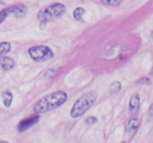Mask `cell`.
Segmentation results:
<instances>
[{
	"label": "cell",
	"mask_w": 153,
	"mask_h": 143,
	"mask_svg": "<svg viewBox=\"0 0 153 143\" xmlns=\"http://www.w3.org/2000/svg\"><path fill=\"white\" fill-rule=\"evenodd\" d=\"M67 100V94L64 91L59 90L43 97L36 102L34 106L35 114L47 113L61 107Z\"/></svg>",
	"instance_id": "obj_1"
},
{
	"label": "cell",
	"mask_w": 153,
	"mask_h": 143,
	"mask_svg": "<svg viewBox=\"0 0 153 143\" xmlns=\"http://www.w3.org/2000/svg\"><path fill=\"white\" fill-rule=\"evenodd\" d=\"M98 98V92L91 90L80 97L73 104L70 111V116L76 119L85 114L94 104Z\"/></svg>",
	"instance_id": "obj_2"
},
{
	"label": "cell",
	"mask_w": 153,
	"mask_h": 143,
	"mask_svg": "<svg viewBox=\"0 0 153 143\" xmlns=\"http://www.w3.org/2000/svg\"><path fill=\"white\" fill-rule=\"evenodd\" d=\"M65 12V6L61 3H53L48 7L42 9L37 13V19L40 23L47 25L48 22H52L61 17Z\"/></svg>",
	"instance_id": "obj_3"
},
{
	"label": "cell",
	"mask_w": 153,
	"mask_h": 143,
	"mask_svg": "<svg viewBox=\"0 0 153 143\" xmlns=\"http://www.w3.org/2000/svg\"><path fill=\"white\" fill-rule=\"evenodd\" d=\"M28 53L33 60L43 62L53 57L54 53L49 46L44 45L34 46L28 49Z\"/></svg>",
	"instance_id": "obj_4"
},
{
	"label": "cell",
	"mask_w": 153,
	"mask_h": 143,
	"mask_svg": "<svg viewBox=\"0 0 153 143\" xmlns=\"http://www.w3.org/2000/svg\"><path fill=\"white\" fill-rule=\"evenodd\" d=\"M40 119V115L34 114V116H31V117L26 118V119H23L19 122V125H18V130L20 132H23L26 130L29 129L30 128L37 124L39 122Z\"/></svg>",
	"instance_id": "obj_5"
},
{
	"label": "cell",
	"mask_w": 153,
	"mask_h": 143,
	"mask_svg": "<svg viewBox=\"0 0 153 143\" xmlns=\"http://www.w3.org/2000/svg\"><path fill=\"white\" fill-rule=\"evenodd\" d=\"M140 99L137 93L133 94L129 100V110L132 113H135L140 108Z\"/></svg>",
	"instance_id": "obj_6"
},
{
	"label": "cell",
	"mask_w": 153,
	"mask_h": 143,
	"mask_svg": "<svg viewBox=\"0 0 153 143\" xmlns=\"http://www.w3.org/2000/svg\"><path fill=\"white\" fill-rule=\"evenodd\" d=\"M15 62L8 57H0V66L4 71H9L14 66Z\"/></svg>",
	"instance_id": "obj_7"
},
{
	"label": "cell",
	"mask_w": 153,
	"mask_h": 143,
	"mask_svg": "<svg viewBox=\"0 0 153 143\" xmlns=\"http://www.w3.org/2000/svg\"><path fill=\"white\" fill-rule=\"evenodd\" d=\"M27 7L25 5H16L11 7V13L17 19L23 18L26 15Z\"/></svg>",
	"instance_id": "obj_8"
},
{
	"label": "cell",
	"mask_w": 153,
	"mask_h": 143,
	"mask_svg": "<svg viewBox=\"0 0 153 143\" xmlns=\"http://www.w3.org/2000/svg\"><path fill=\"white\" fill-rule=\"evenodd\" d=\"M140 125V119L137 116H132L127 123V130L131 132L137 129Z\"/></svg>",
	"instance_id": "obj_9"
},
{
	"label": "cell",
	"mask_w": 153,
	"mask_h": 143,
	"mask_svg": "<svg viewBox=\"0 0 153 143\" xmlns=\"http://www.w3.org/2000/svg\"><path fill=\"white\" fill-rule=\"evenodd\" d=\"M85 13V10L82 7H76L73 11V17L78 22H81V23H85V20H84V15Z\"/></svg>",
	"instance_id": "obj_10"
},
{
	"label": "cell",
	"mask_w": 153,
	"mask_h": 143,
	"mask_svg": "<svg viewBox=\"0 0 153 143\" xmlns=\"http://www.w3.org/2000/svg\"><path fill=\"white\" fill-rule=\"evenodd\" d=\"M3 104L6 107H9L11 105L12 100H13V94L10 91H5L1 95Z\"/></svg>",
	"instance_id": "obj_11"
},
{
	"label": "cell",
	"mask_w": 153,
	"mask_h": 143,
	"mask_svg": "<svg viewBox=\"0 0 153 143\" xmlns=\"http://www.w3.org/2000/svg\"><path fill=\"white\" fill-rule=\"evenodd\" d=\"M121 89H122V84L120 82L117 81V80L112 82L109 86V90L112 94L118 93L121 90Z\"/></svg>",
	"instance_id": "obj_12"
},
{
	"label": "cell",
	"mask_w": 153,
	"mask_h": 143,
	"mask_svg": "<svg viewBox=\"0 0 153 143\" xmlns=\"http://www.w3.org/2000/svg\"><path fill=\"white\" fill-rule=\"evenodd\" d=\"M11 49V45L9 42H1L0 43V56L8 53Z\"/></svg>",
	"instance_id": "obj_13"
},
{
	"label": "cell",
	"mask_w": 153,
	"mask_h": 143,
	"mask_svg": "<svg viewBox=\"0 0 153 143\" xmlns=\"http://www.w3.org/2000/svg\"><path fill=\"white\" fill-rule=\"evenodd\" d=\"M10 13H11V7L4 9L2 11L0 12V24H1L4 22V19H6V17H7Z\"/></svg>",
	"instance_id": "obj_14"
},
{
	"label": "cell",
	"mask_w": 153,
	"mask_h": 143,
	"mask_svg": "<svg viewBox=\"0 0 153 143\" xmlns=\"http://www.w3.org/2000/svg\"><path fill=\"white\" fill-rule=\"evenodd\" d=\"M122 1L123 0H101L102 2L104 3V4H108L111 6H114V7L120 5Z\"/></svg>",
	"instance_id": "obj_15"
},
{
	"label": "cell",
	"mask_w": 153,
	"mask_h": 143,
	"mask_svg": "<svg viewBox=\"0 0 153 143\" xmlns=\"http://www.w3.org/2000/svg\"><path fill=\"white\" fill-rule=\"evenodd\" d=\"M97 122H98V120L96 116H89L88 118H87L86 121H85V123L88 125H94Z\"/></svg>",
	"instance_id": "obj_16"
},
{
	"label": "cell",
	"mask_w": 153,
	"mask_h": 143,
	"mask_svg": "<svg viewBox=\"0 0 153 143\" xmlns=\"http://www.w3.org/2000/svg\"><path fill=\"white\" fill-rule=\"evenodd\" d=\"M137 83H140V84H149L150 83V80H149L148 77H142V78L139 79L137 80Z\"/></svg>",
	"instance_id": "obj_17"
},
{
	"label": "cell",
	"mask_w": 153,
	"mask_h": 143,
	"mask_svg": "<svg viewBox=\"0 0 153 143\" xmlns=\"http://www.w3.org/2000/svg\"><path fill=\"white\" fill-rule=\"evenodd\" d=\"M149 119H153V103L151 104V106L149 107Z\"/></svg>",
	"instance_id": "obj_18"
},
{
	"label": "cell",
	"mask_w": 153,
	"mask_h": 143,
	"mask_svg": "<svg viewBox=\"0 0 153 143\" xmlns=\"http://www.w3.org/2000/svg\"><path fill=\"white\" fill-rule=\"evenodd\" d=\"M0 143H9V142L7 141H4V140H0Z\"/></svg>",
	"instance_id": "obj_19"
},
{
	"label": "cell",
	"mask_w": 153,
	"mask_h": 143,
	"mask_svg": "<svg viewBox=\"0 0 153 143\" xmlns=\"http://www.w3.org/2000/svg\"><path fill=\"white\" fill-rule=\"evenodd\" d=\"M151 74H152L153 75V67L152 68V70H151Z\"/></svg>",
	"instance_id": "obj_20"
},
{
	"label": "cell",
	"mask_w": 153,
	"mask_h": 143,
	"mask_svg": "<svg viewBox=\"0 0 153 143\" xmlns=\"http://www.w3.org/2000/svg\"><path fill=\"white\" fill-rule=\"evenodd\" d=\"M151 37H152V38H153V31H152V33H151Z\"/></svg>",
	"instance_id": "obj_21"
},
{
	"label": "cell",
	"mask_w": 153,
	"mask_h": 143,
	"mask_svg": "<svg viewBox=\"0 0 153 143\" xmlns=\"http://www.w3.org/2000/svg\"><path fill=\"white\" fill-rule=\"evenodd\" d=\"M121 143H126V142H121Z\"/></svg>",
	"instance_id": "obj_22"
}]
</instances>
